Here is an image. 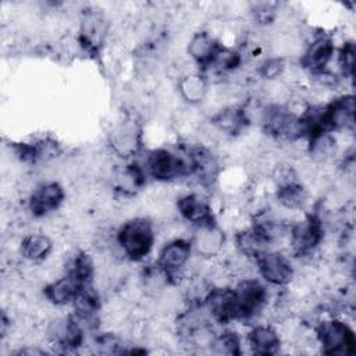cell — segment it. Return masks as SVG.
Instances as JSON below:
<instances>
[{"label":"cell","instance_id":"obj_1","mask_svg":"<svg viewBox=\"0 0 356 356\" xmlns=\"http://www.w3.org/2000/svg\"><path fill=\"white\" fill-rule=\"evenodd\" d=\"M145 171L159 182H175L193 177V160L191 146L175 149L159 147L147 152L145 157Z\"/></svg>","mask_w":356,"mask_h":356},{"label":"cell","instance_id":"obj_2","mask_svg":"<svg viewBox=\"0 0 356 356\" xmlns=\"http://www.w3.org/2000/svg\"><path fill=\"white\" fill-rule=\"evenodd\" d=\"M115 242L127 259L142 261L150 254L156 242L154 222L147 217H132L118 227Z\"/></svg>","mask_w":356,"mask_h":356},{"label":"cell","instance_id":"obj_3","mask_svg":"<svg viewBox=\"0 0 356 356\" xmlns=\"http://www.w3.org/2000/svg\"><path fill=\"white\" fill-rule=\"evenodd\" d=\"M232 286L234 293V321H250L267 306L268 292L257 278L243 277Z\"/></svg>","mask_w":356,"mask_h":356},{"label":"cell","instance_id":"obj_4","mask_svg":"<svg viewBox=\"0 0 356 356\" xmlns=\"http://www.w3.org/2000/svg\"><path fill=\"white\" fill-rule=\"evenodd\" d=\"M314 339L327 355L348 356L356 352L353 330L345 320L337 317L318 321L314 327Z\"/></svg>","mask_w":356,"mask_h":356},{"label":"cell","instance_id":"obj_5","mask_svg":"<svg viewBox=\"0 0 356 356\" xmlns=\"http://www.w3.org/2000/svg\"><path fill=\"white\" fill-rule=\"evenodd\" d=\"M288 242L298 257L312 256L324 239V222L316 213L305 214L288 228Z\"/></svg>","mask_w":356,"mask_h":356},{"label":"cell","instance_id":"obj_6","mask_svg":"<svg viewBox=\"0 0 356 356\" xmlns=\"http://www.w3.org/2000/svg\"><path fill=\"white\" fill-rule=\"evenodd\" d=\"M193 253L192 241L186 238H174L161 246L157 253L156 266L167 275L170 284H177L179 277L189 266Z\"/></svg>","mask_w":356,"mask_h":356},{"label":"cell","instance_id":"obj_7","mask_svg":"<svg viewBox=\"0 0 356 356\" xmlns=\"http://www.w3.org/2000/svg\"><path fill=\"white\" fill-rule=\"evenodd\" d=\"M335 53L337 49L332 38L327 33H317L300 54V65L312 75L325 78L330 75L328 67L331 65Z\"/></svg>","mask_w":356,"mask_h":356},{"label":"cell","instance_id":"obj_8","mask_svg":"<svg viewBox=\"0 0 356 356\" xmlns=\"http://www.w3.org/2000/svg\"><path fill=\"white\" fill-rule=\"evenodd\" d=\"M253 263L257 274L268 285L285 286L291 284L295 277V267L291 259L275 249L259 254Z\"/></svg>","mask_w":356,"mask_h":356},{"label":"cell","instance_id":"obj_9","mask_svg":"<svg viewBox=\"0 0 356 356\" xmlns=\"http://www.w3.org/2000/svg\"><path fill=\"white\" fill-rule=\"evenodd\" d=\"M65 192L60 182L57 181H46L35 186V189L29 193L26 206L29 213L36 217H46L64 203Z\"/></svg>","mask_w":356,"mask_h":356},{"label":"cell","instance_id":"obj_10","mask_svg":"<svg viewBox=\"0 0 356 356\" xmlns=\"http://www.w3.org/2000/svg\"><path fill=\"white\" fill-rule=\"evenodd\" d=\"M175 207L178 214L186 222L195 225L196 228L207 227L216 224V217L211 209L210 200L196 192L184 193L177 199Z\"/></svg>","mask_w":356,"mask_h":356},{"label":"cell","instance_id":"obj_11","mask_svg":"<svg viewBox=\"0 0 356 356\" xmlns=\"http://www.w3.org/2000/svg\"><path fill=\"white\" fill-rule=\"evenodd\" d=\"M323 125L327 132H341L353 128L355 102L352 95H342L323 106Z\"/></svg>","mask_w":356,"mask_h":356},{"label":"cell","instance_id":"obj_12","mask_svg":"<svg viewBox=\"0 0 356 356\" xmlns=\"http://www.w3.org/2000/svg\"><path fill=\"white\" fill-rule=\"evenodd\" d=\"M86 288H90V286L83 285L76 275L65 270L64 275L49 282L43 288V295L51 305L61 307V306L72 305L75 298L79 295V292Z\"/></svg>","mask_w":356,"mask_h":356},{"label":"cell","instance_id":"obj_13","mask_svg":"<svg viewBox=\"0 0 356 356\" xmlns=\"http://www.w3.org/2000/svg\"><path fill=\"white\" fill-rule=\"evenodd\" d=\"M110 143L121 157H132L140 146V129L134 118H125L110 134Z\"/></svg>","mask_w":356,"mask_h":356},{"label":"cell","instance_id":"obj_14","mask_svg":"<svg viewBox=\"0 0 356 356\" xmlns=\"http://www.w3.org/2000/svg\"><path fill=\"white\" fill-rule=\"evenodd\" d=\"M252 353L275 355L281 348V335L271 324L253 325L245 338Z\"/></svg>","mask_w":356,"mask_h":356},{"label":"cell","instance_id":"obj_15","mask_svg":"<svg viewBox=\"0 0 356 356\" xmlns=\"http://www.w3.org/2000/svg\"><path fill=\"white\" fill-rule=\"evenodd\" d=\"M220 46L221 43L210 32L199 31L191 36L186 46V53L200 68V72H204Z\"/></svg>","mask_w":356,"mask_h":356},{"label":"cell","instance_id":"obj_16","mask_svg":"<svg viewBox=\"0 0 356 356\" xmlns=\"http://www.w3.org/2000/svg\"><path fill=\"white\" fill-rule=\"evenodd\" d=\"M225 243L224 231L216 224L197 228V234L192 241L193 250L202 259H211L221 253Z\"/></svg>","mask_w":356,"mask_h":356},{"label":"cell","instance_id":"obj_17","mask_svg":"<svg viewBox=\"0 0 356 356\" xmlns=\"http://www.w3.org/2000/svg\"><path fill=\"white\" fill-rule=\"evenodd\" d=\"M211 124L220 132L234 136L241 134L246 128V125L249 124V118L245 107L238 104H231L217 111L211 117Z\"/></svg>","mask_w":356,"mask_h":356},{"label":"cell","instance_id":"obj_18","mask_svg":"<svg viewBox=\"0 0 356 356\" xmlns=\"http://www.w3.org/2000/svg\"><path fill=\"white\" fill-rule=\"evenodd\" d=\"M53 252V241L42 232L26 234L19 243V254L29 263H40Z\"/></svg>","mask_w":356,"mask_h":356},{"label":"cell","instance_id":"obj_19","mask_svg":"<svg viewBox=\"0 0 356 356\" xmlns=\"http://www.w3.org/2000/svg\"><path fill=\"white\" fill-rule=\"evenodd\" d=\"M178 90L186 103L199 104L209 93V79L200 71L186 72L178 81Z\"/></svg>","mask_w":356,"mask_h":356},{"label":"cell","instance_id":"obj_20","mask_svg":"<svg viewBox=\"0 0 356 356\" xmlns=\"http://www.w3.org/2000/svg\"><path fill=\"white\" fill-rule=\"evenodd\" d=\"M275 200L282 209L300 210L307 203V192L299 179L278 185L275 189Z\"/></svg>","mask_w":356,"mask_h":356},{"label":"cell","instance_id":"obj_21","mask_svg":"<svg viewBox=\"0 0 356 356\" xmlns=\"http://www.w3.org/2000/svg\"><path fill=\"white\" fill-rule=\"evenodd\" d=\"M241 345L242 341L239 335L232 330H225L216 337L211 345V350L220 355H239L242 353Z\"/></svg>","mask_w":356,"mask_h":356},{"label":"cell","instance_id":"obj_22","mask_svg":"<svg viewBox=\"0 0 356 356\" xmlns=\"http://www.w3.org/2000/svg\"><path fill=\"white\" fill-rule=\"evenodd\" d=\"M284 71H285V60L278 56L266 58L259 67L260 76H263L267 81H274L277 78H281Z\"/></svg>","mask_w":356,"mask_h":356},{"label":"cell","instance_id":"obj_23","mask_svg":"<svg viewBox=\"0 0 356 356\" xmlns=\"http://www.w3.org/2000/svg\"><path fill=\"white\" fill-rule=\"evenodd\" d=\"M337 63L343 76H352L353 74V65H355V47L353 42H346L343 46L338 50L337 54Z\"/></svg>","mask_w":356,"mask_h":356}]
</instances>
